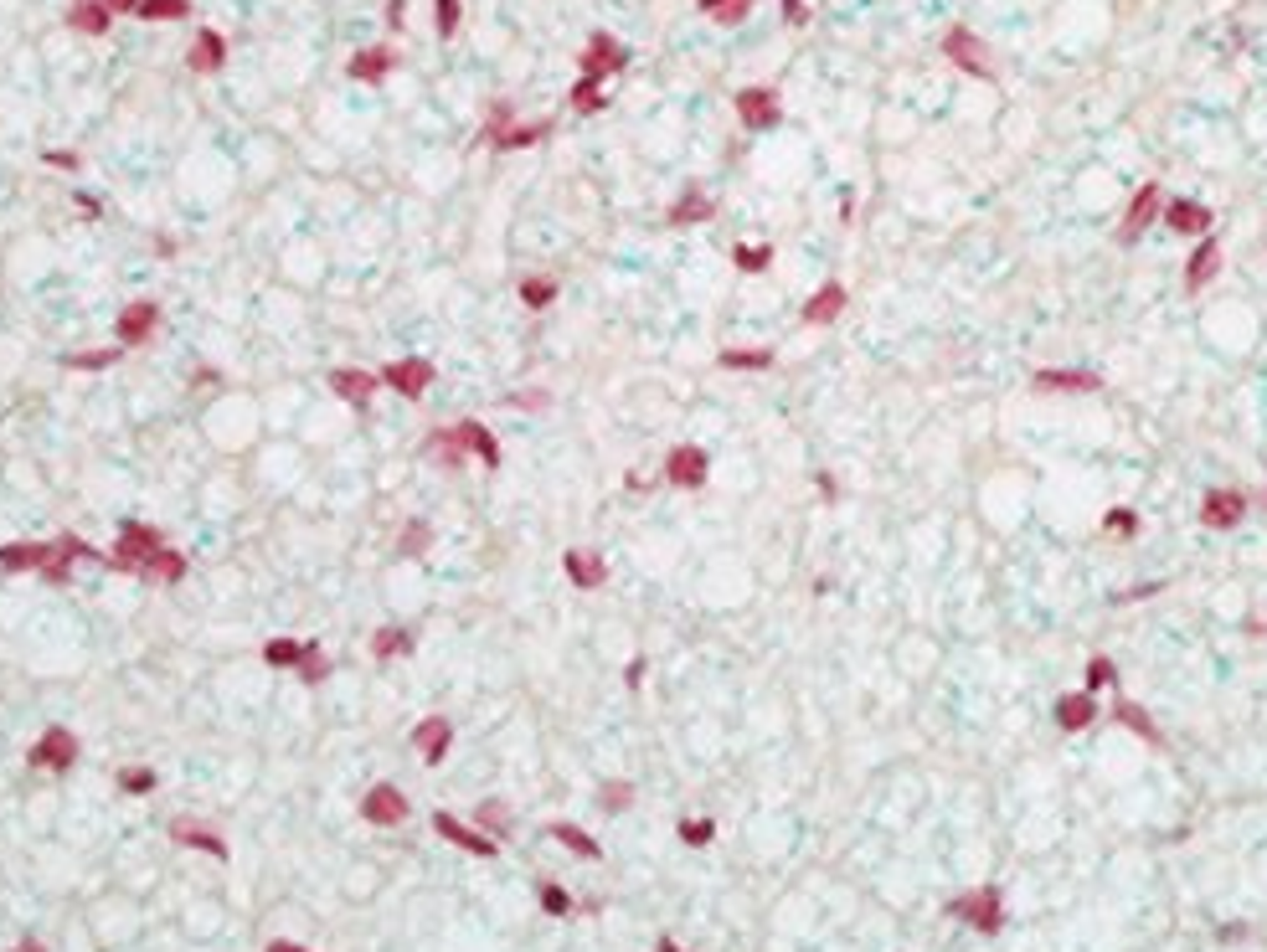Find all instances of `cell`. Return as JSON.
I'll return each instance as SVG.
<instances>
[{"mask_svg": "<svg viewBox=\"0 0 1267 952\" xmlns=\"http://www.w3.org/2000/svg\"><path fill=\"white\" fill-rule=\"evenodd\" d=\"M433 361H423V355H402V361H392L387 371H382V381L392 391H397V397H408V402H423L428 397V387H433Z\"/></svg>", "mask_w": 1267, "mask_h": 952, "instance_id": "12", "label": "cell"}, {"mask_svg": "<svg viewBox=\"0 0 1267 952\" xmlns=\"http://www.w3.org/2000/svg\"><path fill=\"white\" fill-rule=\"evenodd\" d=\"M433 834H443L449 844H459L464 855H479V860H495L500 855L495 840H490L485 829H469V823H459L453 814H433Z\"/></svg>", "mask_w": 1267, "mask_h": 952, "instance_id": "18", "label": "cell"}, {"mask_svg": "<svg viewBox=\"0 0 1267 952\" xmlns=\"http://www.w3.org/2000/svg\"><path fill=\"white\" fill-rule=\"evenodd\" d=\"M474 829H485L490 840H500V834H511V808H505L500 798H485V803L474 808Z\"/></svg>", "mask_w": 1267, "mask_h": 952, "instance_id": "41", "label": "cell"}, {"mask_svg": "<svg viewBox=\"0 0 1267 952\" xmlns=\"http://www.w3.org/2000/svg\"><path fill=\"white\" fill-rule=\"evenodd\" d=\"M598 803L608 808V814H624V808L634 803V783H624V778L603 783V788H598Z\"/></svg>", "mask_w": 1267, "mask_h": 952, "instance_id": "50", "label": "cell"}, {"mask_svg": "<svg viewBox=\"0 0 1267 952\" xmlns=\"http://www.w3.org/2000/svg\"><path fill=\"white\" fill-rule=\"evenodd\" d=\"M10 952H47V942H36V937H27V942H16Z\"/></svg>", "mask_w": 1267, "mask_h": 952, "instance_id": "61", "label": "cell"}, {"mask_svg": "<svg viewBox=\"0 0 1267 952\" xmlns=\"http://www.w3.org/2000/svg\"><path fill=\"white\" fill-rule=\"evenodd\" d=\"M547 834H552L556 844H567V849H573L577 860H598V855H603V849H598V840H593L588 829H577V823H562V819H556V823H547Z\"/></svg>", "mask_w": 1267, "mask_h": 952, "instance_id": "32", "label": "cell"}, {"mask_svg": "<svg viewBox=\"0 0 1267 952\" xmlns=\"http://www.w3.org/2000/svg\"><path fill=\"white\" fill-rule=\"evenodd\" d=\"M1211 207H1200L1196 196H1180V201H1170V207H1164V227H1170L1175 237H1190V243H1196V237H1206L1211 232Z\"/></svg>", "mask_w": 1267, "mask_h": 952, "instance_id": "15", "label": "cell"}, {"mask_svg": "<svg viewBox=\"0 0 1267 952\" xmlns=\"http://www.w3.org/2000/svg\"><path fill=\"white\" fill-rule=\"evenodd\" d=\"M1102 530H1108V536L1134 541V536H1138V510H1129V505H1113V510L1102 515Z\"/></svg>", "mask_w": 1267, "mask_h": 952, "instance_id": "46", "label": "cell"}, {"mask_svg": "<svg viewBox=\"0 0 1267 952\" xmlns=\"http://www.w3.org/2000/svg\"><path fill=\"white\" fill-rule=\"evenodd\" d=\"M124 355V346H93V350H72V355H62V366L68 371H109L113 361Z\"/></svg>", "mask_w": 1267, "mask_h": 952, "instance_id": "36", "label": "cell"}, {"mask_svg": "<svg viewBox=\"0 0 1267 952\" xmlns=\"http://www.w3.org/2000/svg\"><path fill=\"white\" fill-rule=\"evenodd\" d=\"M453 433H459V443H464V453H469V459H479L485 468H500V459H505V453H500V438L490 433L485 423L464 417V423H453Z\"/></svg>", "mask_w": 1267, "mask_h": 952, "instance_id": "22", "label": "cell"}, {"mask_svg": "<svg viewBox=\"0 0 1267 952\" xmlns=\"http://www.w3.org/2000/svg\"><path fill=\"white\" fill-rule=\"evenodd\" d=\"M1252 505H1262V510H1267V485H1262V494H1257V500H1252Z\"/></svg>", "mask_w": 1267, "mask_h": 952, "instance_id": "63", "label": "cell"}, {"mask_svg": "<svg viewBox=\"0 0 1267 952\" xmlns=\"http://www.w3.org/2000/svg\"><path fill=\"white\" fill-rule=\"evenodd\" d=\"M721 371H773V350L768 346H727L716 355Z\"/></svg>", "mask_w": 1267, "mask_h": 952, "instance_id": "30", "label": "cell"}, {"mask_svg": "<svg viewBox=\"0 0 1267 952\" xmlns=\"http://www.w3.org/2000/svg\"><path fill=\"white\" fill-rule=\"evenodd\" d=\"M402 21H408V0H387V27L402 31Z\"/></svg>", "mask_w": 1267, "mask_h": 952, "instance_id": "56", "label": "cell"}, {"mask_svg": "<svg viewBox=\"0 0 1267 952\" xmlns=\"http://www.w3.org/2000/svg\"><path fill=\"white\" fill-rule=\"evenodd\" d=\"M732 109H737V119H742V129H778L783 124V98H778V88H742L737 98H732Z\"/></svg>", "mask_w": 1267, "mask_h": 952, "instance_id": "7", "label": "cell"}, {"mask_svg": "<svg viewBox=\"0 0 1267 952\" xmlns=\"http://www.w3.org/2000/svg\"><path fill=\"white\" fill-rule=\"evenodd\" d=\"M943 57H948V68L969 72V78H995V57H990V47H984L969 27H948V36H943Z\"/></svg>", "mask_w": 1267, "mask_h": 952, "instance_id": "4", "label": "cell"}, {"mask_svg": "<svg viewBox=\"0 0 1267 952\" xmlns=\"http://www.w3.org/2000/svg\"><path fill=\"white\" fill-rule=\"evenodd\" d=\"M948 917H954V922H969L979 937H995V932H1005V901H999L995 885H979V891L948 901Z\"/></svg>", "mask_w": 1267, "mask_h": 952, "instance_id": "1", "label": "cell"}, {"mask_svg": "<svg viewBox=\"0 0 1267 952\" xmlns=\"http://www.w3.org/2000/svg\"><path fill=\"white\" fill-rule=\"evenodd\" d=\"M299 680H304V684H325V680H331V659H325V649H320V644H304Z\"/></svg>", "mask_w": 1267, "mask_h": 952, "instance_id": "45", "label": "cell"}, {"mask_svg": "<svg viewBox=\"0 0 1267 952\" xmlns=\"http://www.w3.org/2000/svg\"><path fill=\"white\" fill-rule=\"evenodd\" d=\"M139 577H145V582H166V587H175V582L186 577V556H181V551H171V545H160V551L150 556L145 566H139Z\"/></svg>", "mask_w": 1267, "mask_h": 952, "instance_id": "31", "label": "cell"}, {"mask_svg": "<svg viewBox=\"0 0 1267 952\" xmlns=\"http://www.w3.org/2000/svg\"><path fill=\"white\" fill-rule=\"evenodd\" d=\"M171 840L175 844H186V849H201V855H211V860H227L232 849H227V840L211 823H196V819H175L171 823Z\"/></svg>", "mask_w": 1267, "mask_h": 952, "instance_id": "23", "label": "cell"}, {"mask_svg": "<svg viewBox=\"0 0 1267 952\" xmlns=\"http://www.w3.org/2000/svg\"><path fill=\"white\" fill-rule=\"evenodd\" d=\"M1118 684V664H1113L1108 654H1093L1087 659V669H1082V690L1087 695H1102V690H1113Z\"/></svg>", "mask_w": 1267, "mask_h": 952, "instance_id": "39", "label": "cell"}, {"mask_svg": "<svg viewBox=\"0 0 1267 952\" xmlns=\"http://www.w3.org/2000/svg\"><path fill=\"white\" fill-rule=\"evenodd\" d=\"M562 571H567V582H573L577 592H598L608 582V562L598 551H588V545H573V551L562 556Z\"/></svg>", "mask_w": 1267, "mask_h": 952, "instance_id": "17", "label": "cell"}, {"mask_svg": "<svg viewBox=\"0 0 1267 952\" xmlns=\"http://www.w3.org/2000/svg\"><path fill=\"white\" fill-rule=\"evenodd\" d=\"M732 263H737V273H768L773 268V243H737L732 248Z\"/></svg>", "mask_w": 1267, "mask_h": 952, "instance_id": "42", "label": "cell"}, {"mask_svg": "<svg viewBox=\"0 0 1267 952\" xmlns=\"http://www.w3.org/2000/svg\"><path fill=\"white\" fill-rule=\"evenodd\" d=\"M706 479H712V459H706L701 443H675V448L665 453V485H675V489H701Z\"/></svg>", "mask_w": 1267, "mask_h": 952, "instance_id": "9", "label": "cell"}, {"mask_svg": "<svg viewBox=\"0 0 1267 952\" xmlns=\"http://www.w3.org/2000/svg\"><path fill=\"white\" fill-rule=\"evenodd\" d=\"M1216 273H1221V243L1206 232V237H1196V248L1185 258V294H1200Z\"/></svg>", "mask_w": 1267, "mask_h": 952, "instance_id": "16", "label": "cell"}, {"mask_svg": "<svg viewBox=\"0 0 1267 952\" xmlns=\"http://www.w3.org/2000/svg\"><path fill=\"white\" fill-rule=\"evenodd\" d=\"M536 896H541V911H547V917H567V911H573V896H567L556 881H541Z\"/></svg>", "mask_w": 1267, "mask_h": 952, "instance_id": "51", "label": "cell"}, {"mask_svg": "<svg viewBox=\"0 0 1267 952\" xmlns=\"http://www.w3.org/2000/svg\"><path fill=\"white\" fill-rule=\"evenodd\" d=\"M567 104H573L577 113H603V109H608V93H603V83L577 78V83H573V93H567Z\"/></svg>", "mask_w": 1267, "mask_h": 952, "instance_id": "43", "label": "cell"}, {"mask_svg": "<svg viewBox=\"0 0 1267 952\" xmlns=\"http://www.w3.org/2000/svg\"><path fill=\"white\" fill-rule=\"evenodd\" d=\"M1056 726H1061V731H1087V726H1097V695H1087V690L1061 695V701H1056Z\"/></svg>", "mask_w": 1267, "mask_h": 952, "instance_id": "27", "label": "cell"}, {"mask_svg": "<svg viewBox=\"0 0 1267 952\" xmlns=\"http://www.w3.org/2000/svg\"><path fill=\"white\" fill-rule=\"evenodd\" d=\"M505 402H511L515 412H521V407L526 412H547V391H515V397H505Z\"/></svg>", "mask_w": 1267, "mask_h": 952, "instance_id": "53", "label": "cell"}, {"mask_svg": "<svg viewBox=\"0 0 1267 952\" xmlns=\"http://www.w3.org/2000/svg\"><path fill=\"white\" fill-rule=\"evenodd\" d=\"M428 459H438L443 468H464V443H459V433H453V427H433V433H428Z\"/></svg>", "mask_w": 1267, "mask_h": 952, "instance_id": "33", "label": "cell"}, {"mask_svg": "<svg viewBox=\"0 0 1267 952\" xmlns=\"http://www.w3.org/2000/svg\"><path fill=\"white\" fill-rule=\"evenodd\" d=\"M1247 515H1252V494L1237 489V485H1216V489H1206V500H1200V526L1206 530H1237Z\"/></svg>", "mask_w": 1267, "mask_h": 952, "instance_id": "3", "label": "cell"}, {"mask_svg": "<svg viewBox=\"0 0 1267 952\" xmlns=\"http://www.w3.org/2000/svg\"><path fill=\"white\" fill-rule=\"evenodd\" d=\"M186 68L201 72V78H207V72H217V68H227V36L217 27H201L196 42H191V52H186Z\"/></svg>", "mask_w": 1267, "mask_h": 952, "instance_id": "24", "label": "cell"}, {"mask_svg": "<svg viewBox=\"0 0 1267 952\" xmlns=\"http://www.w3.org/2000/svg\"><path fill=\"white\" fill-rule=\"evenodd\" d=\"M654 952H686V947H680L675 937H660V942H654Z\"/></svg>", "mask_w": 1267, "mask_h": 952, "instance_id": "62", "label": "cell"}, {"mask_svg": "<svg viewBox=\"0 0 1267 952\" xmlns=\"http://www.w3.org/2000/svg\"><path fill=\"white\" fill-rule=\"evenodd\" d=\"M27 762H31V767H42V772H68V767H78V736H72L68 726H47V731L31 742Z\"/></svg>", "mask_w": 1267, "mask_h": 952, "instance_id": "8", "label": "cell"}, {"mask_svg": "<svg viewBox=\"0 0 1267 952\" xmlns=\"http://www.w3.org/2000/svg\"><path fill=\"white\" fill-rule=\"evenodd\" d=\"M166 545V536H160L155 526H145V520H124V530H119V541H113V551H109V562L113 571H139L150 562V556Z\"/></svg>", "mask_w": 1267, "mask_h": 952, "instance_id": "2", "label": "cell"}, {"mask_svg": "<svg viewBox=\"0 0 1267 952\" xmlns=\"http://www.w3.org/2000/svg\"><path fill=\"white\" fill-rule=\"evenodd\" d=\"M1031 391L1036 397H1093V391H1102V376L1076 371V366H1046V371L1031 376Z\"/></svg>", "mask_w": 1267, "mask_h": 952, "instance_id": "5", "label": "cell"}, {"mask_svg": "<svg viewBox=\"0 0 1267 952\" xmlns=\"http://www.w3.org/2000/svg\"><path fill=\"white\" fill-rule=\"evenodd\" d=\"M376 387H382V376L361 371V366H335L331 371V391L340 402H351V407H366V402L376 397Z\"/></svg>", "mask_w": 1267, "mask_h": 952, "instance_id": "21", "label": "cell"}, {"mask_svg": "<svg viewBox=\"0 0 1267 952\" xmlns=\"http://www.w3.org/2000/svg\"><path fill=\"white\" fill-rule=\"evenodd\" d=\"M577 68H582V78L603 83V78H613V72L629 68V47L618 42V36H608V31H593L588 47H582V57H577Z\"/></svg>", "mask_w": 1267, "mask_h": 952, "instance_id": "6", "label": "cell"}, {"mask_svg": "<svg viewBox=\"0 0 1267 952\" xmlns=\"http://www.w3.org/2000/svg\"><path fill=\"white\" fill-rule=\"evenodd\" d=\"M845 304H851L845 284H840V278H825V284L804 299V325H835L845 314Z\"/></svg>", "mask_w": 1267, "mask_h": 952, "instance_id": "19", "label": "cell"}, {"mask_svg": "<svg viewBox=\"0 0 1267 952\" xmlns=\"http://www.w3.org/2000/svg\"><path fill=\"white\" fill-rule=\"evenodd\" d=\"M753 6H757V0H721L712 16L721 21V27H737V21H747V10H753Z\"/></svg>", "mask_w": 1267, "mask_h": 952, "instance_id": "52", "label": "cell"}, {"mask_svg": "<svg viewBox=\"0 0 1267 952\" xmlns=\"http://www.w3.org/2000/svg\"><path fill=\"white\" fill-rule=\"evenodd\" d=\"M263 952H310V947H299V942H289V937H278V942H269Z\"/></svg>", "mask_w": 1267, "mask_h": 952, "instance_id": "60", "label": "cell"}, {"mask_svg": "<svg viewBox=\"0 0 1267 952\" xmlns=\"http://www.w3.org/2000/svg\"><path fill=\"white\" fill-rule=\"evenodd\" d=\"M1159 207H1164V190H1159V181H1144L1134 190V201H1129V211H1123V227H1118V243L1123 248H1134L1138 237L1149 232V227H1155V217H1159Z\"/></svg>", "mask_w": 1267, "mask_h": 952, "instance_id": "11", "label": "cell"}, {"mask_svg": "<svg viewBox=\"0 0 1267 952\" xmlns=\"http://www.w3.org/2000/svg\"><path fill=\"white\" fill-rule=\"evenodd\" d=\"M556 294H562V288H556V278H547V273H531V278H521V304L526 309H552L556 304Z\"/></svg>", "mask_w": 1267, "mask_h": 952, "instance_id": "37", "label": "cell"}, {"mask_svg": "<svg viewBox=\"0 0 1267 952\" xmlns=\"http://www.w3.org/2000/svg\"><path fill=\"white\" fill-rule=\"evenodd\" d=\"M68 27L83 31V36H104L113 27V10L104 6V0H72V6H68Z\"/></svg>", "mask_w": 1267, "mask_h": 952, "instance_id": "28", "label": "cell"}, {"mask_svg": "<svg viewBox=\"0 0 1267 952\" xmlns=\"http://www.w3.org/2000/svg\"><path fill=\"white\" fill-rule=\"evenodd\" d=\"M783 21H789V27H804V21H809L804 0H783Z\"/></svg>", "mask_w": 1267, "mask_h": 952, "instance_id": "57", "label": "cell"}, {"mask_svg": "<svg viewBox=\"0 0 1267 952\" xmlns=\"http://www.w3.org/2000/svg\"><path fill=\"white\" fill-rule=\"evenodd\" d=\"M459 21H464L459 0H433V27H438L443 42H449V36H459Z\"/></svg>", "mask_w": 1267, "mask_h": 952, "instance_id": "48", "label": "cell"}, {"mask_svg": "<svg viewBox=\"0 0 1267 952\" xmlns=\"http://www.w3.org/2000/svg\"><path fill=\"white\" fill-rule=\"evenodd\" d=\"M712 217H716V201L706 196L701 186H686L675 201H670V211H665V222L675 227V232H680V227H701V222H712Z\"/></svg>", "mask_w": 1267, "mask_h": 952, "instance_id": "20", "label": "cell"}, {"mask_svg": "<svg viewBox=\"0 0 1267 952\" xmlns=\"http://www.w3.org/2000/svg\"><path fill=\"white\" fill-rule=\"evenodd\" d=\"M104 6L113 10V16H124V10H139V6H145V0H104Z\"/></svg>", "mask_w": 1267, "mask_h": 952, "instance_id": "59", "label": "cell"}, {"mask_svg": "<svg viewBox=\"0 0 1267 952\" xmlns=\"http://www.w3.org/2000/svg\"><path fill=\"white\" fill-rule=\"evenodd\" d=\"M134 16L150 21V27H166V21H186V16H191V0H145Z\"/></svg>", "mask_w": 1267, "mask_h": 952, "instance_id": "40", "label": "cell"}, {"mask_svg": "<svg viewBox=\"0 0 1267 952\" xmlns=\"http://www.w3.org/2000/svg\"><path fill=\"white\" fill-rule=\"evenodd\" d=\"M392 68H397V52H392V47H361V52H351V62H346V72L356 83H382Z\"/></svg>", "mask_w": 1267, "mask_h": 952, "instance_id": "26", "label": "cell"}, {"mask_svg": "<svg viewBox=\"0 0 1267 952\" xmlns=\"http://www.w3.org/2000/svg\"><path fill=\"white\" fill-rule=\"evenodd\" d=\"M814 489H819V500H840V485H835V474H814Z\"/></svg>", "mask_w": 1267, "mask_h": 952, "instance_id": "58", "label": "cell"}, {"mask_svg": "<svg viewBox=\"0 0 1267 952\" xmlns=\"http://www.w3.org/2000/svg\"><path fill=\"white\" fill-rule=\"evenodd\" d=\"M372 654H376V659H408V654H412V633H408V628H397V624L376 628V633H372Z\"/></svg>", "mask_w": 1267, "mask_h": 952, "instance_id": "35", "label": "cell"}, {"mask_svg": "<svg viewBox=\"0 0 1267 952\" xmlns=\"http://www.w3.org/2000/svg\"><path fill=\"white\" fill-rule=\"evenodd\" d=\"M1113 721H1118V726H1129V731L1138 736V742H1155V746H1159V726H1155V716H1149V710L1138 705V701L1113 705Z\"/></svg>", "mask_w": 1267, "mask_h": 952, "instance_id": "34", "label": "cell"}, {"mask_svg": "<svg viewBox=\"0 0 1267 952\" xmlns=\"http://www.w3.org/2000/svg\"><path fill=\"white\" fill-rule=\"evenodd\" d=\"M119 788H124V793H134V798H139V793H155V788H160V772H155V767H124V772H119Z\"/></svg>", "mask_w": 1267, "mask_h": 952, "instance_id": "49", "label": "cell"}, {"mask_svg": "<svg viewBox=\"0 0 1267 952\" xmlns=\"http://www.w3.org/2000/svg\"><path fill=\"white\" fill-rule=\"evenodd\" d=\"M113 329H119V346H150V335L160 329V304L155 299L124 304V314L113 320Z\"/></svg>", "mask_w": 1267, "mask_h": 952, "instance_id": "13", "label": "cell"}, {"mask_svg": "<svg viewBox=\"0 0 1267 952\" xmlns=\"http://www.w3.org/2000/svg\"><path fill=\"white\" fill-rule=\"evenodd\" d=\"M428 545H433V530H428V520H412V526L402 530V541H397V556L417 562V556H428Z\"/></svg>", "mask_w": 1267, "mask_h": 952, "instance_id": "44", "label": "cell"}, {"mask_svg": "<svg viewBox=\"0 0 1267 952\" xmlns=\"http://www.w3.org/2000/svg\"><path fill=\"white\" fill-rule=\"evenodd\" d=\"M299 659H304V639H269L263 644V664L269 669H299Z\"/></svg>", "mask_w": 1267, "mask_h": 952, "instance_id": "38", "label": "cell"}, {"mask_svg": "<svg viewBox=\"0 0 1267 952\" xmlns=\"http://www.w3.org/2000/svg\"><path fill=\"white\" fill-rule=\"evenodd\" d=\"M644 669H650V659H644V654H634L629 664H624V684H629V690H639V684H644Z\"/></svg>", "mask_w": 1267, "mask_h": 952, "instance_id": "54", "label": "cell"}, {"mask_svg": "<svg viewBox=\"0 0 1267 952\" xmlns=\"http://www.w3.org/2000/svg\"><path fill=\"white\" fill-rule=\"evenodd\" d=\"M449 746H453V721L449 716H423L412 726V752L428 762V767H438L443 757H449Z\"/></svg>", "mask_w": 1267, "mask_h": 952, "instance_id": "14", "label": "cell"}, {"mask_svg": "<svg viewBox=\"0 0 1267 952\" xmlns=\"http://www.w3.org/2000/svg\"><path fill=\"white\" fill-rule=\"evenodd\" d=\"M547 134H552L547 119H536V124H505L500 134H485V145L490 149H531V145H541Z\"/></svg>", "mask_w": 1267, "mask_h": 952, "instance_id": "29", "label": "cell"}, {"mask_svg": "<svg viewBox=\"0 0 1267 952\" xmlns=\"http://www.w3.org/2000/svg\"><path fill=\"white\" fill-rule=\"evenodd\" d=\"M42 160H47V165H57V170H78V165H83L78 155H72V149H47Z\"/></svg>", "mask_w": 1267, "mask_h": 952, "instance_id": "55", "label": "cell"}, {"mask_svg": "<svg viewBox=\"0 0 1267 952\" xmlns=\"http://www.w3.org/2000/svg\"><path fill=\"white\" fill-rule=\"evenodd\" d=\"M412 808H408V793L397 788V783H372L361 798V819L366 823H376V829H397L402 819H408Z\"/></svg>", "mask_w": 1267, "mask_h": 952, "instance_id": "10", "label": "cell"}, {"mask_svg": "<svg viewBox=\"0 0 1267 952\" xmlns=\"http://www.w3.org/2000/svg\"><path fill=\"white\" fill-rule=\"evenodd\" d=\"M57 541H10L0 545V571H42L52 562Z\"/></svg>", "mask_w": 1267, "mask_h": 952, "instance_id": "25", "label": "cell"}, {"mask_svg": "<svg viewBox=\"0 0 1267 952\" xmlns=\"http://www.w3.org/2000/svg\"><path fill=\"white\" fill-rule=\"evenodd\" d=\"M675 834H680V844L706 849V844L716 840V823H712V819H680V823H675Z\"/></svg>", "mask_w": 1267, "mask_h": 952, "instance_id": "47", "label": "cell"}]
</instances>
